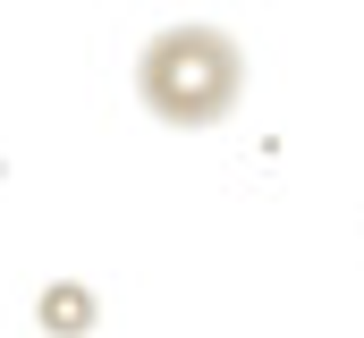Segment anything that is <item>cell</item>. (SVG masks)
<instances>
[{"label":"cell","instance_id":"cell-1","mask_svg":"<svg viewBox=\"0 0 364 338\" xmlns=\"http://www.w3.org/2000/svg\"><path fill=\"white\" fill-rule=\"evenodd\" d=\"M136 102H144L161 127H178V136L220 127V119L246 102V51H237V34H220V26H203V17L161 26V34L136 51Z\"/></svg>","mask_w":364,"mask_h":338},{"label":"cell","instance_id":"cell-2","mask_svg":"<svg viewBox=\"0 0 364 338\" xmlns=\"http://www.w3.org/2000/svg\"><path fill=\"white\" fill-rule=\"evenodd\" d=\"M85 322H93V296L77 288V279H60V288L43 296V330H51V338H77Z\"/></svg>","mask_w":364,"mask_h":338}]
</instances>
